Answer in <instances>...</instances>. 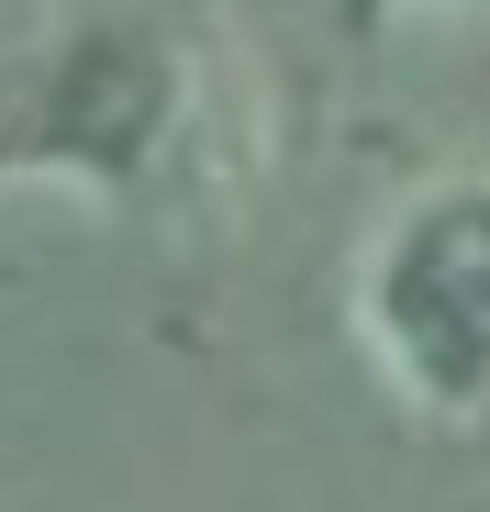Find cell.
Instances as JSON below:
<instances>
[{
	"label": "cell",
	"mask_w": 490,
	"mask_h": 512,
	"mask_svg": "<svg viewBox=\"0 0 490 512\" xmlns=\"http://www.w3.org/2000/svg\"><path fill=\"white\" fill-rule=\"evenodd\" d=\"M413 12H468V0H413Z\"/></svg>",
	"instance_id": "7a4b0ae2"
},
{
	"label": "cell",
	"mask_w": 490,
	"mask_h": 512,
	"mask_svg": "<svg viewBox=\"0 0 490 512\" xmlns=\"http://www.w3.org/2000/svg\"><path fill=\"white\" fill-rule=\"evenodd\" d=\"M357 334L413 412L490 423V179H446L368 234Z\"/></svg>",
	"instance_id": "6da1fadb"
}]
</instances>
